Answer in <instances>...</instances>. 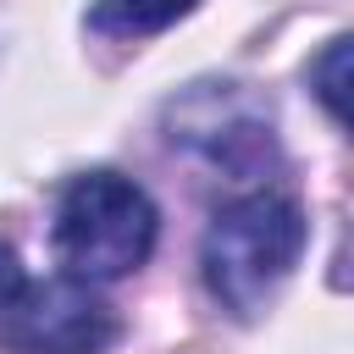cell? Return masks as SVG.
<instances>
[{
  "mask_svg": "<svg viewBox=\"0 0 354 354\" xmlns=\"http://www.w3.org/2000/svg\"><path fill=\"white\" fill-rule=\"evenodd\" d=\"M299 254H304V210L282 194H249L210 221L199 266L216 304L249 321L293 277Z\"/></svg>",
  "mask_w": 354,
  "mask_h": 354,
  "instance_id": "1",
  "label": "cell"
},
{
  "mask_svg": "<svg viewBox=\"0 0 354 354\" xmlns=\"http://www.w3.org/2000/svg\"><path fill=\"white\" fill-rule=\"evenodd\" d=\"M155 232H160L155 199L122 171L72 177L55 205V254L66 277L83 282H116L138 271L155 249Z\"/></svg>",
  "mask_w": 354,
  "mask_h": 354,
  "instance_id": "2",
  "label": "cell"
},
{
  "mask_svg": "<svg viewBox=\"0 0 354 354\" xmlns=\"http://www.w3.org/2000/svg\"><path fill=\"white\" fill-rule=\"evenodd\" d=\"M122 321L83 277L22 282V293L0 310V343L11 354H105Z\"/></svg>",
  "mask_w": 354,
  "mask_h": 354,
  "instance_id": "3",
  "label": "cell"
},
{
  "mask_svg": "<svg viewBox=\"0 0 354 354\" xmlns=\"http://www.w3.org/2000/svg\"><path fill=\"white\" fill-rule=\"evenodd\" d=\"M310 88L332 111V122H348V39H332L321 61H310Z\"/></svg>",
  "mask_w": 354,
  "mask_h": 354,
  "instance_id": "5",
  "label": "cell"
},
{
  "mask_svg": "<svg viewBox=\"0 0 354 354\" xmlns=\"http://www.w3.org/2000/svg\"><path fill=\"white\" fill-rule=\"evenodd\" d=\"M188 11H194V0H94L88 6V28L111 33V39H144V33L171 28Z\"/></svg>",
  "mask_w": 354,
  "mask_h": 354,
  "instance_id": "4",
  "label": "cell"
},
{
  "mask_svg": "<svg viewBox=\"0 0 354 354\" xmlns=\"http://www.w3.org/2000/svg\"><path fill=\"white\" fill-rule=\"evenodd\" d=\"M22 282H28V277H22V260H17V254L0 243V310H6V304L22 293Z\"/></svg>",
  "mask_w": 354,
  "mask_h": 354,
  "instance_id": "6",
  "label": "cell"
}]
</instances>
